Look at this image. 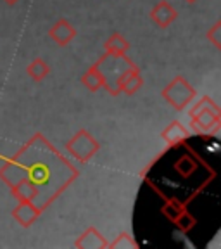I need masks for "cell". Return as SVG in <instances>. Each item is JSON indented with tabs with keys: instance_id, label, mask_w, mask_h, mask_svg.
I'll use <instances>...</instances> for the list:
<instances>
[{
	"instance_id": "13",
	"label": "cell",
	"mask_w": 221,
	"mask_h": 249,
	"mask_svg": "<svg viewBox=\"0 0 221 249\" xmlns=\"http://www.w3.org/2000/svg\"><path fill=\"white\" fill-rule=\"evenodd\" d=\"M82 83L90 90V92H97V90L104 89L105 80H104V74H102L101 68L97 66V62H95L93 66H90L88 70L83 73Z\"/></svg>"
},
{
	"instance_id": "15",
	"label": "cell",
	"mask_w": 221,
	"mask_h": 249,
	"mask_svg": "<svg viewBox=\"0 0 221 249\" xmlns=\"http://www.w3.org/2000/svg\"><path fill=\"white\" fill-rule=\"evenodd\" d=\"M182 211H185V204H183V202H180L178 199H175V197L168 199L166 204L161 208V213H163L164 216L170 220V222H175L176 218L180 216V213H182Z\"/></svg>"
},
{
	"instance_id": "1",
	"label": "cell",
	"mask_w": 221,
	"mask_h": 249,
	"mask_svg": "<svg viewBox=\"0 0 221 249\" xmlns=\"http://www.w3.org/2000/svg\"><path fill=\"white\" fill-rule=\"evenodd\" d=\"M80 177L73 163L59 154L57 149L42 133H36L28 140V144L21 147V151L5 161L0 168V178L4 180L9 187L16 183L19 178H28L38 187V199L45 197L42 202V210H45L54 199L64 192L68 185ZM36 199V201H38ZM36 204V202H35Z\"/></svg>"
},
{
	"instance_id": "16",
	"label": "cell",
	"mask_w": 221,
	"mask_h": 249,
	"mask_svg": "<svg viewBox=\"0 0 221 249\" xmlns=\"http://www.w3.org/2000/svg\"><path fill=\"white\" fill-rule=\"evenodd\" d=\"M107 248L109 249H136L138 248V242H136L128 232H124L118 235L116 241L109 242Z\"/></svg>"
},
{
	"instance_id": "10",
	"label": "cell",
	"mask_w": 221,
	"mask_h": 249,
	"mask_svg": "<svg viewBox=\"0 0 221 249\" xmlns=\"http://www.w3.org/2000/svg\"><path fill=\"white\" fill-rule=\"evenodd\" d=\"M12 197L17 201H33L36 202L38 199V187L28 178H19L16 183L11 185Z\"/></svg>"
},
{
	"instance_id": "14",
	"label": "cell",
	"mask_w": 221,
	"mask_h": 249,
	"mask_svg": "<svg viewBox=\"0 0 221 249\" xmlns=\"http://www.w3.org/2000/svg\"><path fill=\"white\" fill-rule=\"evenodd\" d=\"M26 73H28V76L33 80V82L38 83V82H42V80H45V78L49 76V73H51V66H49L43 59L36 57L26 66Z\"/></svg>"
},
{
	"instance_id": "19",
	"label": "cell",
	"mask_w": 221,
	"mask_h": 249,
	"mask_svg": "<svg viewBox=\"0 0 221 249\" xmlns=\"http://www.w3.org/2000/svg\"><path fill=\"white\" fill-rule=\"evenodd\" d=\"M206 38L209 40L214 47H216L218 51H220L221 49V21H216V23L213 24V28L207 30Z\"/></svg>"
},
{
	"instance_id": "5",
	"label": "cell",
	"mask_w": 221,
	"mask_h": 249,
	"mask_svg": "<svg viewBox=\"0 0 221 249\" xmlns=\"http://www.w3.org/2000/svg\"><path fill=\"white\" fill-rule=\"evenodd\" d=\"M144 85V78L140 74V70L133 62L132 66L124 68L119 74H118L116 82H114V89H116V93H126V95H133L136 93Z\"/></svg>"
},
{
	"instance_id": "8",
	"label": "cell",
	"mask_w": 221,
	"mask_h": 249,
	"mask_svg": "<svg viewBox=\"0 0 221 249\" xmlns=\"http://www.w3.org/2000/svg\"><path fill=\"white\" fill-rule=\"evenodd\" d=\"M176 18H178V12H176V9L173 7L170 2H166V0H163V2H157V4H155L154 7H152V11H151V21L157 28H161V30L168 28L171 23H175Z\"/></svg>"
},
{
	"instance_id": "4",
	"label": "cell",
	"mask_w": 221,
	"mask_h": 249,
	"mask_svg": "<svg viewBox=\"0 0 221 249\" xmlns=\"http://www.w3.org/2000/svg\"><path fill=\"white\" fill-rule=\"evenodd\" d=\"M99 149H101V144L97 142V139L85 128L78 130L69 139V142H66V151L69 152V156H73L74 160L83 164L88 163L99 152Z\"/></svg>"
},
{
	"instance_id": "20",
	"label": "cell",
	"mask_w": 221,
	"mask_h": 249,
	"mask_svg": "<svg viewBox=\"0 0 221 249\" xmlns=\"http://www.w3.org/2000/svg\"><path fill=\"white\" fill-rule=\"evenodd\" d=\"M5 4H9V5H14V4H17V2H19V0H4Z\"/></svg>"
},
{
	"instance_id": "2",
	"label": "cell",
	"mask_w": 221,
	"mask_h": 249,
	"mask_svg": "<svg viewBox=\"0 0 221 249\" xmlns=\"http://www.w3.org/2000/svg\"><path fill=\"white\" fill-rule=\"evenodd\" d=\"M192 126L201 133H218L221 126V113L218 104L209 97H202L190 109Z\"/></svg>"
},
{
	"instance_id": "7",
	"label": "cell",
	"mask_w": 221,
	"mask_h": 249,
	"mask_svg": "<svg viewBox=\"0 0 221 249\" xmlns=\"http://www.w3.org/2000/svg\"><path fill=\"white\" fill-rule=\"evenodd\" d=\"M76 33H78L76 28H74L73 24L66 19V18L57 19L54 24H52L51 30H49V36H51V40L57 43L59 47H64V45H68V43L73 42V38L76 36Z\"/></svg>"
},
{
	"instance_id": "12",
	"label": "cell",
	"mask_w": 221,
	"mask_h": 249,
	"mask_svg": "<svg viewBox=\"0 0 221 249\" xmlns=\"http://www.w3.org/2000/svg\"><path fill=\"white\" fill-rule=\"evenodd\" d=\"M188 135H190V132H188L180 121H171L166 126V130L161 133V137L166 140L168 145H171V147H173V145H178L180 142L188 139Z\"/></svg>"
},
{
	"instance_id": "17",
	"label": "cell",
	"mask_w": 221,
	"mask_h": 249,
	"mask_svg": "<svg viewBox=\"0 0 221 249\" xmlns=\"http://www.w3.org/2000/svg\"><path fill=\"white\" fill-rule=\"evenodd\" d=\"M176 173L183 178H190V175L195 171V163L190 156H182L175 164Z\"/></svg>"
},
{
	"instance_id": "21",
	"label": "cell",
	"mask_w": 221,
	"mask_h": 249,
	"mask_svg": "<svg viewBox=\"0 0 221 249\" xmlns=\"http://www.w3.org/2000/svg\"><path fill=\"white\" fill-rule=\"evenodd\" d=\"M185 2H188V4H194V2H197V0H185Z\"/></svg>"
},
{
	"instance_id": "11",
	"label": "cell",
	"mask_w": 221,
	"mask_h": 249,
	"mask_svg": "<svg viewBox=\"0 0 221 249\" xmlns=\"http://www.w3.org/2000/svg\"><path fill=\"white\" fill-rule=\"evenodd\" d=\"M104 49H105V54L107 55H113V57H119V55H124L126 52L130 51V42L124 38L121 33L114 31L113 35L109 36L104 43Z\"/></svg>"
},
{
	"instance_id": "18",
	"label": "cell",
	"mask_w": 221,
	"mask_h": 249,
	"mask_svg": "<svg viewBox=\"0 0 221 249\" xmlns=\"http://www.w3.org/2000/svg\"><path fill=\"white\" fill-rule=\"evenodd\" d=\"M173 223H175L176 229H178L180 232L188 233L192 229H194L195 225H197V220H195V218L192 216V214L185 210V211H182V213H180V216L176 218V220H175Z\"/></svg>"
},
{
	"instance_id": "3",
	"label": "cell",
	"mask_w": 221,
	"mask_h": 249,
	"mask_svg": "<svg viewBox=\"0 0 221 249\" xmlns=\"http://www.w3.org/2000/svg\"><path fill=\"white\" fill-rule=\"evenodd\" d=\"M195 95H197L195 89L183 76H175L161 90V97L168 104L173 106L176 111H183V109L188 107V104L194 101Z\"/></svg>"
},
{
	"instance_id": "6",
	"label": "cell",
	"mask_w": 221,
	"mask_h": 249,
	"mask_svg": "<svg viewBox=\"0 0 221 249\" xmlns=\"http://www.w3.org/2000/svg\"><path fill=\"white\" fill-rule=\"evenodd\" d=\"M43 211L33 201H17V206L12 210V218L21 227H31L42 216Z\"/></svg>"
},
{
	"instance_id": "9",
	"label": "cell",
	"mask_w": 221,
	"mask_h": 249,
	"mask_svg": "<svg viewBox=\"0 0 221 249\" xmlns=\"http://www.w3.org/2000/svg\"><path fill=\"white\" fill-rule=\"evenodd\" d=\"M107 246L109 242L104 239V235L93 227L86 229L74 242V248L78 249H105Z\"/></svg>"
}]
</instances>
